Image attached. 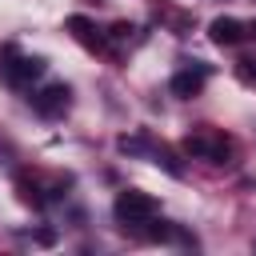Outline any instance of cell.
Returning a JSON list of instances; mask_svg holds the SVG:
<instances>
[{
    "label": "cell",
    "instance_id": "cell-6",
    "mask_svg": "<svg viewBox=\"0 0 256 256\" xmlns=\"http://www.w3.org/2000/svg\"><path fill=\"white\" fill-rule=\"evenodd\" d=\"M68 96H72V92H68V84H48L44 92H36V96H32V108H36L40 116H60V112L68 108Z\"/></svg>",
    "mask_w": 256,
    "mask_h": 256
},
{
    "label": "cell",
    "instance_id": "cell-3",
    "mask_svg": "<svg viewBox=\"0 0 256 256\" xmlns=\"http://www.w3.org/2000/svg\"><path fill=\"white\" fill-rule=\"evenodd\" d=\"M184 152H188V156H200V160H212V164H224L228 140H224L220 132H196V136L184 140Z\"/></svg>",
    "mask_w": 256,
    "mask_h": 256
},
{
    "label": "cell",
    "instance_id": "cell-9",
    "mask_svg": "<svg viewBox=\"0 0 256 256\" xmlns=\"http://www.w3.org/2000/svg\"><path fill=\"white\" fill-rule=\"evenodd\" d=\"M252 36H256V24H252Z\"/></svg>",
    "mask_w": 256,
    "mask_h": 256
},
{
    "label": "cell",
    "instance_id": "cell-5",
    "mask_svg": "<svg viewBox=\"0 0 256 256\" xmlns=\"http://www.w3.org/2000/svg\"><path fill=\"white\" fill-rule=\"evenodd\" d=\"M68 32H72L88 52H104V48H108V36H104L88 16H68Z\"/></svg>",
    "mask_w": 256,
    "mask_h": 256
},
{
    "label": "cell",
    "instance_id": "cell-7",
    "mask_svg": "<svg viewBox=\"0 0 256 256\" xmlns=\"http://www.w3.org/2000/svg\"><path fill=\"white\" fill-rule=\"evenodd\" d=\"M208 36H212V44L232 48V44H240V40L248 36V28H244L240 20H232V16H216V20L208 24Z\"/></svg>",
    "mask_w": 256,
    "mask_h": 256
},
{
    "label": "cell",
    "instance_id": "cell-1",
    "mask_svg": "<svg viewBox=\"0 0 256 256\" xmlns=\"http://www.w3.org/2000/svg\"><path fill=\"white\" fill-rule=\"evenodd\" d=\"M112 212H116V220H120V224L140 228V224H152V220H156L160 204H156V196H148V192H140V188H124V192L116 196Z\"/></svg>",
    "mask_w": 256,
    "mask_h": 256
},
{
    "label": "cell",
    "instance_id": "cell-2",
    "mask_svg": "<svg viewBox=\"0 0 256 256\" xmlns=\"http://www.w3.org/2000/svg\"><path fill=\"white\" fill-rule=\"evenodd\" d=\"M0 72H4L8 84L24 88V84H32V80L44 72V60H40V56H16V52H8V60L0 64Z\"/></svg>",
    "mask_w": 256,
    "mask_h": 256
},
{
    "label": "cell",
    "instance_id": "cell-8",
    "mask_svg": "<svg viewBox=\"0 0 256 256\" xmlns=\"http://www.w3.org/2000/svg\"><path fill=\"white\" fill-rule=\"evenodd\" d=\"M236 76H240L244 84H256V60H240V64H236Z\"/></svg>",
    "mask_w": 256,
    "mask_h": 256
},
{
    "label": "cell",
    "instance_id": "cell-4",
    "mask_svg": "<svg viewBox=\"0 0 256 256\" xmlns=\"http://www.w3.org/2000/svg\"><path fill=\"white\" fill-rule=\"evenodd\" d=\"M204 80H208V64H192V68H180V72L172 76V84H168V88H172L176 96L192 100V96H200Z\"/></svg>",
    "mask_w": 256,
    "mask_h": 256
}]
</instances>
